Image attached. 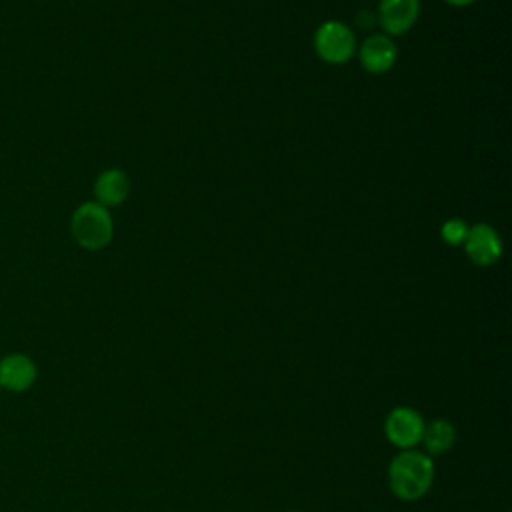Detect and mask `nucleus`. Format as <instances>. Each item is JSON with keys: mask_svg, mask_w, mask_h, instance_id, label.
I'll return each instance as SVG.
<instances>
[{"mask_svg": "<svg viewBox=\"0 0 512 512\" xmlns=\"http://www.w3.org/2000/svg\"><path fill=\"white\" fill-rule=\"evenodd\" d=\"M436 478L434 458L420 448L396 450L386 468V482L392 496L400 502L422 500Z\"/></svg>", "mask_w": 512, "mask_h": 512, "instance_id": "1", "label": "nucleus"}, {"mask_svg": "<svg viewBox=\"0 0 512 512\" xmlns=\"http://www.w3.org/2000/svg\"><path fill=\"white\" fill-rule=\"evenodd\" d=\"M70 234L84 250H102L114 236V222L110 210L96 200H86L70 216Z\"/></svg>", "mask_w": 512, "mask_h": 512, "instance_id": "2", "label": "nucleus"}, {"mask_svg": "<svg viewBox=\"0 0 512 512\" xmlns=\"http://www.w3.org/2000/svg\"><path fill=\"white\" fill-rule=\"evenodd\" d=\"M356 48V34L342 20H326L314 32V52L328 64H346Z\"/></svg>", "mask_w": 512, "mask_h": 512, "instance_id": "3", "label": "nucleus"}, {"mask_svg": "<svg viewBox=\"0 0 512 512\" xmlns=\"http://www.w3.org/2000/svg\"><path fill=\"white\" fill-rule=\"evenodd\" d=\"M426 418L420 410L408 404H398L388 410L384 416V438L396 448V450H410L420 446L422 430H424Z\"/></svg>", "mask_w": 512, "mask_h": 512, "instance_id": "4", "label": "nucleus"}, {"mask_svg": "<svg viewBox=\"0 0 512 512\" xmlns=\"http://www.w3.org/2000/svg\"><path fill=\"white\" fill-rule=\"evenodd\" d=\"M462 246L468 260L480 268L494 266L502 256V238L496 228L486 222L472 224Z\"/></svg>", "mask_w": 512, "mask_h": 512, "instance_id": "5", "label": "nucleus"}, {"mask_svg": "<svg viewBox=\"0 0 512 512\" xmlns=\"http://www.w3.org/2000/svg\"><path fill=\"white\" fill-rule=\"evenodd\" d=\"M360 66L368 74H386L394 68L398 58V46L396 42L386 36L384 32L370 34L362 40V44L356 48Z\"/></svg>", "mask_w": 512, "mask_h": 512, "instance_id": "6", "label": "nucleus"}, {"mask_svg": "<svg viewBox=\"0 0 512 512\" xmlns=\"http://www.w3.org/2000/svg\"><path fill=\"white\" fill-rule=\"evenodd\" d=\"M420 16V0H380L376 8V22L386 36L406 34Z\"/></svg>", "mask_w": 512, "mask_h": 512, "instance_id": "7", "label": "nucleus"}, {"mask_svg": "<svg viewBox=\"0 0 512 512\" xmlns=\"http://www.w3.org/2000/svg\"><path fill=\"white\" fill-rule=\"evenodd\" d=\"M38 378L36 362L24 352H12L0 358V388L8 392H26Z\"/></svg>", "mask_w": 512, "mask_h": 512, "instance_id": "8", "label": "nucleus"}, {"mask_svg": "<svg viewBox=\"0 0 512 512\" xmlns=\"http://www.w3.org/2000/svg\"><path fill=\"white\" fill-rule=\"evenodd\" d=\"M130 194V178L120 168H106L94 180V200L108 210L120 206Z\"/></svg>", "mask_w": 512, "mask_h": 512, "instance_id": "9", "label": "nucleus"}, {"mask_svg": "<svg viewBox=\"0 0 512 512\" xmlns=\"http://www.w3.org/2000/svg\"><path fill=\"white\" fill-rule=\"evenodd\" d=\"M456 440H458L456 426L448 418L436 416V418L424 422V430H422L418 448L424 450L428 456L436 458V456L450 452L454 448Z\"/></svg>", "mask_w": 512, "mask_h": 512, "instance_id": "10", "label": "nucleus"}, {"mask_svg": "<svg viewBox=\"0 0 512 512\" xmlns=\"http://www.w3.org/2000/svg\"><path fill=\"white\" fill-rule=\"evenodd\" d=\"M470 224H466L462 218H448L440 226V238L444 244L450 246H462L468 236Z\"/></svg>", "mask_w": 512, "mask_h": 512, "instance_id": "11", "label": "nucleus"}, {"mask_svg": "<svg viewBox=\"0 0 512 512\" xmlns=\"http://www.w3.org/2000/svg\"><path fill=\"white\" fill-rule=\"evenodd\" d=\"M444 2H448V4H452V6H468V4H472V2H476V0H444Z\"/></svg>", "mask_w": 512, "mask_h": 512, "instance_id": "12", "label": "nucleus"}, {"mask_svg": "<svg viewBox=\"0 0 512 512\" xmlns=\"http://www.w3.org/2000/svg\"><path fill=\"white\" fill-rule=\"evenodd\" d=\"M286 512H302V510H286Z\"/></svg>", "mask_w": 512, "mask_h": 512, "instance_id": "13", "label": "nucleus"}, {"mask_svg": "<svg viewBox=\"0 0 512 512\" xmlns=\"http://www.w3.org/2000/svg\"><path fill=\"white\" fill-rule=\"evenodd\" d=\"M0 394H2V388H0Z\"/></svg>", "mask_w": 512, "mask_h": 512, "instance_id": "14", "label": "nucleus"}]
</instances>
